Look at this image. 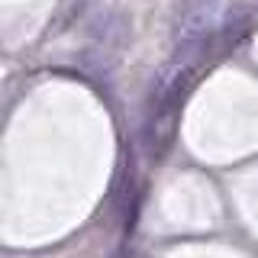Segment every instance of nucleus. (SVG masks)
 Returning a JSON list of instances; mask_svg holds the SVG:
<instances>
[{"label": "nucleus", "mask_w": 258, "mask_h": 258, "mask_svg": "<svg viewBox=\"0 0 258 258\" xmlns=\"http://www.w3.org/2000/svg\"><path fill=\"white\" fill-rule=\"evenodd\" d=\"M223 0H177L171 16L174 48H204L207 36L216 29Z\"/></svg>", "instance_id": "nucleus-1"}, {"label": "nucleus", "mask_w": 258, "mask_h": 258, "mask_svg": "<svg viewBox=\"0 0 258 258\" xmlns=\"http://www.w3.org/2000/svg\"><path fill=\"white\" fill-rule=\"evenodd\" d=\"M87 36H91V45H87V52H84V64L91 71H97V75H107L113 64H116V55H119V48H123V42H126V20H123V13L119 10L100 13L91 23Z\"/></svg>", "instance_id": "nucleus-2"}]
</instances>
